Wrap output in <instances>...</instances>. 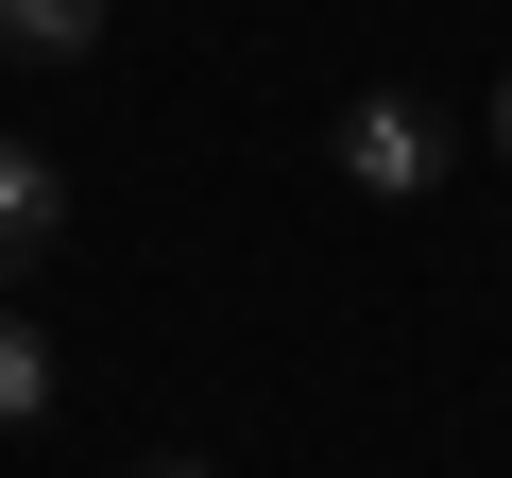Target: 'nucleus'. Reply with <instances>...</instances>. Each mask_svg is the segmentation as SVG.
Returning <instances> with one entry per match:
<instances>
[{"label": "nucleus", "mask_w": 512, "mask_h": 478, "mask_svg": "<svg viewBox=\"0 0 512 478\" xmlns=\"http://www.w3.org/2000/svg\"><path fill=\"white\" fill-rule=\"evenodd\" d=\"M35 410H52V325L0 308V427H35Z\"/></svg>", "instance_id": "20e7f679"}, {"label": "nucleus", "mask_w": 512, "mask_h": 478, "mask_svg": "<svg viewBox=\"0 0 512 478\" xmlns=\"http://www.w3.org/2000/svg\"><path fill=\"white\" fill-rule=\"evenodd\" d=\"M495 154H512V86H495Z\"/></svg>", "instance_id": "39448f33"}, {"label": "nucleus", "mask_w": 512, "mask_h": 478, "mask_svg": "<svg viewBox=\"0 0 512 478\" xmlns=\"http://www.w3.org/2000/svg\"><path fill=\"white\" fill-rule=\"evenodd\" d=\"M103 52V0H0V69H86Z\"/></svg>", "instance_id": "7ed1b4c3"}, {"label": "nucleus", "mask_w": 512, "mask_h": 478, "mask_svg": "<svg viewBox=\"0 0 512 478\" xmlns=\"http://www.w3.org/2000/svg\"><path fill=\"white\" fill-rule=\"evenodd\" d=\"M325 154H342V188H376V205H427V188H444V120H427L410 86H359Z\"/></svg>", "instance_id": "f257e3e1"}, {"label": "nucleus", "mask_w": 512, "mask_h": 478, "mask_svg": "<svg viewBox=\"0 0 512 478\" xmlns=\"http://www.w3.org/2000/svg\"><path fill=\"white\" fill-rule=\"evenodd\" d=\"M52 239H69V171H52L35 137H0V291H18Z\"/></svg>", "instance_id": "f03ea898"}]
</instances>
